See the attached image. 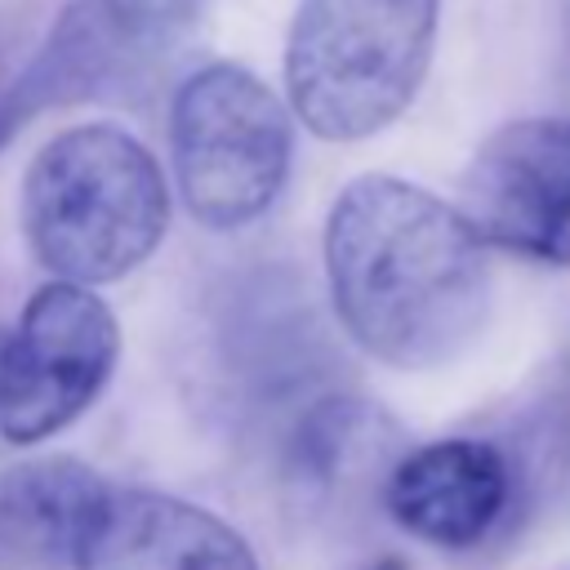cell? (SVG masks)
<instances>
[{
    "label": "cell",
    "instance_id": "1",
    "mask_svg": "<svg viewBox=\"0 0 570 570\" xmlns=\"http://www.w3.org/2000/svg\"><path fill=\"white\" fill-rule=\"evenodd\" d=\"M325 276L347 334L396 370L459 356L490 307L485 240L472 223L387 174L338 191L325 223Z\"/></svg>",
    "mask_w": 570,
    "mask_h": 570
},
{
    "label": "cell",
    "instance_id": "2",
    "mask_svg": "<svg viewBox=\"0 0 570 570\" xmlns=\"http://www.w3.org/2000/svg\"><path fill=\"white\" fill-rule=\"evenodd\" d=\"M169 191L156 156L120 125L49 138L22 178V227L36 258L76 285L134 272L165 236Z\"/></svg>",
    "mask_w": 570,
    "mask_h": 570
},
{
    "label": "cell",
    "instance_id": "3",
    "mask_svg": "<svg viewBox=\"0 0 570 570\" xmlns=\"http://www.w3.org/2000/svg\"><path fill=\"white\" fill-rule=\"evenodd\" d=\"M436 9V0H298L285 40L294 116L330 142L387 129L428 76Z\"/></svg>",
    "mask_w": 570,
    "mask_h": 570
},
{
    "label": "cell",
    "instance_id": "4",
    "mask_svg": "<svg viewBox=\"0 0 570 570\" xmlns=\"http://www.w3.org/2000/svg\"><path fill=\"white\" fill-rule=\"evenodd\" d=\"M174 174L187 209L218 232L272 209L289 174V111L245 67L209 62L191 71L169 107Z\"/></svg>",
    "mask_w": 570,
    "mask_h": 570
},
{
    "label": "cell",
    "instance_id": "5",
    "mask_svg": "<svg viewBox=\"0 0 570 570\" xmlns=\"http://www.w3.org/2000/svg\"><path fill=\"white\" fill-rule=\"evenodd\" d=\"M111 307L76 281L36 289L0 352V436L36 445L80 419L116 370Z\"/></svg>",
    "mask_w": 570,
    "mask_h": 570
},
{
    "label": "cell",
    "instance_id": "6",
    "mask_svg": "<svg viewBox=\"0 0 570 570\" xmlns=\"http://www.w3.org/2000/svg\"><path fill=\"white\" fill-rule=\"evenodd\" d=\"M490 245L570 263V120H512L481 142L463 174V209Z\"/></svg>",
    "mask_w": 570,
    "mask_h": 570
},
{
    "label": "cell",
    "instance_id": "7",
    "mask_svg": "<svg viewBox=\"0 0 570 570\" xmlns=\"http://www.w3.org/2000/svg\"><path fill=\"white\" fill-rule=\"evenodd\" d=\"M76 570H258L214 512L160 490H107L80 534Z\"/></svg>",
    "mask_w": 570,
    "mask_h": 570
},
{
    "label": "cell",
    "instance_id": "8",
    "mask_svg": "<svg viewBox=\"0 0 570 570\" xmlns=\"http://www.w3.org/2000/svg\"><path fill=\"white\" fill-rule=\"evenodd\" d=\"M512 463L499 445L476 436L432 441L392 463L383 503L401 530L436 548L481 543L508 512Z\"/></svg>",
    "mask_w": 570,
    "mask_h": 570
},
{
    "label": "cell",
    "instance_id": "9",
    "mask_svg": "<svg viewBox=\"0 0 570 570\" xmlns=\"http://www.w3.org/2000/svg\"><path fill=\"white\" fill-rule=\"evenodd\" d=\"M107 481L76 459H31L0 472V570H58L76 561L80 534Z\"/></svg>",
    "mask_w": 570,
    "mask_h": 570
},
{
    "label": "cell",
    "instance_id": "10",
    "mask_svg": "<svg viewBox=\"0 0 570 570\" xmlns=\"http://www.w3.org/2000/svg\"><path fill=\"white\" fill-rule=\"evenodd\" d=\"M396 445V423L379 405L356 396H330L303 414L289 445V468L298 485L334 499L387 481L392 463L401 459Z\"/></svg>",
    "mask_w": 570,
    "mask_h": 570
},
{
    "label": "cell",
    "instance_id": "11",
    "mask_svg": "<svg viewBox=\"0 0 570 570\" xmlns=\"http://www.w3.org/2000/svg\"><path fill=\"white\" fill-rule=\"evenodd\" d=\"M125 49H138V40L98 4V0H80L62 13V22L53 27L49 45L40 49V58L27 67V76L13 85V94L0 102V138L27 120L40 107L53 102H76L98 94L116 67L129 58Z\"/></svg>",
    "mask_w": 570,
    "mask_h": 570
},
{
    "label": "cell",
    "instance_id": "12",
    "mask_svg": "<svg viewBox=\"0 0 570 570\" xmlns=\"http://www.w3.org/2000/svg\"><path fill=\"white\" fill-rule=\"evenodd\" d=\"M138 45H156L191 27L214 0H98Z\"/></svg>",
    "mask_w": 570,
    "mask_h": 570
},
{
    "label": "cell",
    "instance_id": "13",
    "mask_svg": "<svg viewBox=\"0 0 570 570\" xmlns=\"http://www.w3.org/2000/svg\"><path fill=\"white\" fill-rule=\"evenodd\" d=\"M561 36H566V71H570V0L561 9Z\"/></svg>",
    "mask_w": 570,
    "mask_h": 570
},
{
    "label": "cell",
    "instance_id": "14",
    "mask_svg": "<svg viewBox=\"0 0 570 570\" xmlns=\"http://www.w3.org/2000/svg\"><path fill=\"white\" fill-rule=\"evenodd\" d=\"M374 570H401V561H383V566H374Z\"/></svg>",
    "mask_w": 570,
    "mask_h": 570
},
{
    "label": "cell",
    "instance_id": "15",
    "mask_svg": "<svg viewBox=\"0 0 570 570\" xmlns=\"http://www.w3.org/2000/svg\"><path fill=\"white\" fill-rule=\"evenodd\" d=\"M566 419H570V383H566Z\"/></svg>",
    "mask_w": 570,
    "mask_h": 570
},
{
    "label": "cell",
    "instance_id": "16",
    "mask_svg": "<svg viewBox=\"0 0 570 570\" xmlns=\"http://www.w3.org/2000/svg\"><path fill=\"white\" fill-rule=\"evenodd\" d=\"M4 334H9V330H0V352H4Z\"/></svg>",
    "mask_w": 570,
    "mask_h": 570
}]
</instances>
